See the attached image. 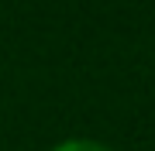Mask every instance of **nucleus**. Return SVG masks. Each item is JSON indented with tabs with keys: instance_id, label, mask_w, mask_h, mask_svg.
I'll return each instance as SVG.
<instances>
[{
	"instance_id": "1",
	"label": "nucleus",
	"mask_w": 155,
	"mask_h": 151,
	"mask_svg": "<svg viewBox=\"0 0 155 151\" xmlns=\"http://www.w3.org/2000/svg\"><path fill=\"white\" fill-rule=\"evenodd\" d=\"M52 151H114V148L104 144V141H93V137H66Z\"/></svg>"
}]
</instances>
